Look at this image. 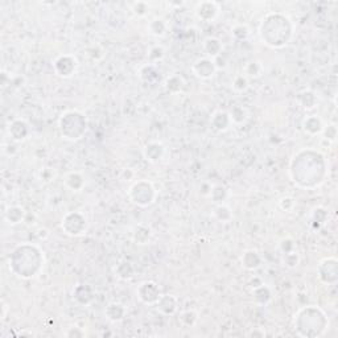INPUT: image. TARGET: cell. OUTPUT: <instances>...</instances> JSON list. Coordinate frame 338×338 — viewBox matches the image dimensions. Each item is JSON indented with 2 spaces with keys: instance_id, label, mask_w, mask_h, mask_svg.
<instances>
[{
  "instance_id": "1",
  "label": "cell",
  "mask_w": 338,
  "mask_h": 338,
  "mask_svg": "<svg viewBox=\"0 0 338 338\" xmlns=\"http://www.w3.org/2000/svg\"><path fill=\"white\" fill-rule=\"evenodd\" d=\"M280 32H293L292 21L282 14H268L260 23L259 36L263 44L271 48H283L291 40V36L283 35Z\"/></svg>"
},
{
  "instance_id": "2",
  "label": "cell",
  "mask_w": 338,
  "mask_h": 338,
  "mask_svg": "<svg viewBox=\"0 0 338 338\" xmlns=\"http://www.w3.org/2000/svg\"><path fill=\"white\" fill-rule=\"evenodd\" d=\"M59 129L65 139L78 140L82 138L87 128V122L84 114L80 111H66L59 118Z\"/></svg>"
},
{
  "instance_id": "3",
  "label": "cell",
  "mask_w": 338,
  "mask_h": 338,
  "mask_svg": "<svg viewBox=\"0 0 338 338\" xmlns=\"http://www.w3.org/2000/svg\"><path fill=\"white\" fill-rule=\"evenodd\" d=\"M128 197L131 202L140 208H147V206L152 205L156 199V189L154 185L151 184L147 180H139L138 182L129 188Z\"/></svg>"
},
{
  "instance_id": "4",
  "label": "cell",
  "mask_w": 338,
  "mask_h": 338,
  "mask_svg": "<svg viewBox=\"0 0 338 338\" xmlns=\"http://www.w3.org/2000/svg\"><path fill=\"white\" fill-rule=\"evenodd\" d=\"M136 296L142 303L147 304V305H156L159 299L161 297L160 288L156 283L152 280H147V282L140 283L138 290H136Z\"/></svg>"
},
{
  "instance_id": "5",
  "label": "cell",
  "mask_w": 338,
  "mask_h": 338,
  "mask_svg": "<svg viewBox=\"0 0 338 338\" xmlns=\"http://www.w3.org/2000/svg\"><path fill=\"white\" fill-rule=\"evenodd\" d=\"M86 218H85L84 214H81V213L77 212V218H76V223H73V220H72V217L70 214H66L65 218L62 220V223H61V227H62V230L65 231V234L70 235V237H80L82 234L86 231Z\"/></svg>"
},
{
  "instance_id": "6",
  "label": "cell",
  "mask_w": 338,
  "mask_h": 338,
  "mask_svg": "<svg viewBox=\"0 0 338 338\" xmlns=\"http://www.w3.org/2000/svg\"><path fill=\"white\" fill-rule=\"evenodd\" d=\"M216 72L217 66L216 63H214V59L209 58V57L198 58L192 65V73L197 78H201V80H209L216 74Z\"/></svg>"
},
{
  "instance_id": "7",
  "label": "cell",
  "mask_w": 338,
  "mask_h": 338,
  "mask_svg": "<svg viewBox=\"0 0 338 338\" xmlns=\"http://www.w3.org/2000/svg\"><path fill=\"white\" fill-rule=\"evenodd\" d=\"M78 66L77 59L74 58L73 56H69V54H65V56H59L58 58L54 61L53 63V67L56 70L57 76L63 78H69L72 77L76 72Z\"/></svg>"
},
{
  "instance_id": "8",
  "label": "cell",
  "mask_w": 338,
  "mask_h": 338,
  "mask_svg": "<svg viewBox=\"0 0 338 338\" xmlns=\"http://www.w3.org/2000/svg\"><path fill=\"white\" fill-rule=\"evenodd\" d=\"M221 7L217 2H201L195 6L194 14L199 20L213 21L220 14Z\"/></svg>"
},
{
  "instance_id": "9",
  "label": "cell",
  "mask_w": 338,
  "mask_h": 338,
  "mask_svg": "<svg viewBox=\"0 0 338 338\" xmlns=\"http://www.w3.org/2000/svg\"><path fill=\"white\" fill-rule=\"evenodd\" d=\"M178 299L174 295H161L159 301L156 303V309L161 314L165 316H172L178 310Z\"/></svg>"
},
{
  "instance_id": "10",
  "label": "cell",
  "mask_w": 338,
  "mask_h": 338,
  "mask_svg": "<svg viewBox=\"0 0 338 338\" xmlns=\"http://www.w3.org/2000/svg\"><path fill=\"white\" fill-rule=\"evenodd\" d=\"M165 154V147L159 142H151L143 148V156L152 164L159 163Z\"/></svg>"
},
{
  "instance_id": "11",
  "label": "cell",
  "mask_w": 338,
  "mask_h": 338,
  "mask_svg": "<svg viewBox=\"0 0 338 338\" xmlns=\"http://www.w3.org/2000/svg\"><path fill=\"white\" fill-rule=\"evenodd\" d=\"M210 123H212V127L218 132H225L227 129L233 126V122H231L230 115L227 111H216L213 114L212 119H210Z\"/></svg>"
},
{
  "instance_id": "12",
  "label": "cell",
  "mask_w": 338,
  "mask_h": 338,
  "mask_svg": "<svg viewBox=\"0 0 338 338\" xmlns=\"http://www.w3.org/2000/svg\"><path fill=\"white\" fill-rule=\"evenodd\" d=\"M8 132H10L11 139L14 140V142H21V140L27 139V136H28V124L24 120H21V119H16L8 127Z\"/></svg>"
},
{
  "instance_id": "13",
  "label": "cell",
  "mask_w": 338,
  "mask_h": 338,
  "mask_svg": "<svg viewBox=\"0 0 338 338\" xmlns=\"http://www.w3.org/2000/svg\"><path fill=\"white\" fill-rule=\"evenodd\" d=\"M152 229H151L148 225H144V223H139L138 226H135L132 231V241L135 242V244H139V246H144V244H148L152 239Z\"/></svg>"
},
{
  "instance_id": "14",
  "label": "cell",
  "mask_w": 338,
  "mask_h": 338,
  "mask_svg": "<svg viewBox=\"0 0 338 338\" xmlns=\"http://www.w3.org/2000/svg\"><path fill=\"white\" fill-rule=\"evenodd\" d=\"M324 122L318 115H310L303 120L304 131L309 135H320L324 131Z\"/></svg>"
},
{
  "instance_id": "15",
  "label": "cell",
  "mask_w": 338,
  "mask_h": 338,
  "mask_svg": "<svg viewBox=\"0 0 338 338\" xmlns=\"http://www.w3.org/2000/svg\"><path fill=\"white\" fill-rule=\"evenodd\" d=\"M261 256L259 255L258 251L255 250H246L241 256V263L244 268L248 271H254L258 269L261 265Z\"/></svg>"
},
{
  "instance_id": "16",
  "label": "cell",
  "mask_w": 338,
  "mask_h": 338,
  "mask_svg": "<svg viewBox=\"0 0 338 338\" xmlns=\"http://www.w3.org/2000/svg\"><path fill=\"white\" fill-rule=\"evenodd\" d=\"M105 313L107 320H110L111 322H119V321H122L123 318L126 317L127 309L123 304L111 303L107 305Z\"/></svg>"
},
{
  "instance_id": "17",
  "label": "cell",
  "mask_w": 338,
  "mask_h": 338,
  "mask_svg": "<svg viewBox=\"0 0 338 338\" xmlns=\"http://www.w3.org/2000/svg\"><path fill=\"white\" fill-rule=\"evenodd\" d=\"M204 50L208 54L209 58H216V57L221 56L223 50V44L221 42L220 39L217 37H208L204 41Z\"/></svg>"
},
{
  "instance_id": "18",
  "label": "cell",
  "mask_w": 338,
  "mask_h": 338,
  "mask_svg": "<svg viewBox=\"0 0 338 338\" xmlns=\"http://www.w3.org/2000/svg\"><path fill=\"white\" fill-rule=\"evenodd\" d=\"M325 274H330V278L333 283L337 280V259L335 258H325L318 264V276H322Z\"/></svg>"
},
{
  "instance_id": "19",
  "label": "cell",
  "mask_w": 338,
  "mask_h": 338,
  "mask_svg": "<svg viewBox=\"0 0 338 338\" xmlns=\"http://www.w3.org/2000/svg\"><path fill=\"white\" fill-rule=\"evenodd\" d=\"M25 217V210L19 205L10 206L6 212H4V218L10 225H19L23 222Z\"/></svg>"
},
{
  "instance_id": "20",
  "label": "cell",
  "mask_w": 338,
  "mask_h": 338,
  "mask_svg": "<svg viewBox=\"0 0 338 338\" xmlns=\"http://www.w3.org/2000/svg\"><path fill=\"white\" fill-rule=\"evenodd\" d=\"M115 275L120 280H131L135 276V268L131 261L120 260L115 267Z\"/></svg>"
},
{
  "instance_id": "21",
  "label": "cell",
  "mask_w": 338,
  "mask_h": 338,
  "mask_svg": "<svg viewBox=\"0 0 338 338\" xmlns=\"http://www.w3.org/2000/svg\"><path fill=\"white\" fill-rule=\"evenodd\" d=\"M65 185L72 192H81L85 186V178L80 172H70L65 177Z\"/></svg>"
},
{
  "instance_id": "22",
  "label": "cell",
  "mask_w": 338,
  "mask_h": 338,
  "mask_svg": "<svg viewBox=\"0 0 338 338\" xmlns=\"http://www.w3.org/2000/svg\"><path fill=\"white\" fill-rule=\"evenodd\" d=\"M252 297H254V301L256 304H259V305H265L272 299V292L269 290V287H267L263 283L261 286L256 287V288H252Z\"/></svg>"
},
{
  "instance_id": "23",
  "label": "cell",
  "mask_w": 338,
  "mask_h": 338,
  "mask_svg": "<svg viewBox=\"0 0 338 338\" xmlns=\"http://www.w3.org/2000/svg\"><path fill=\"white\" fill-rule=\"evenodd\" d=\"M297 101L305 110H313L317 106V97L313 91L304 90L297 94Z\"/></svg>"
},
{
  "instance_id": "24",
  "label": "cell",
  "mask_w": 338,
  "mask_h": 338,
  "mask_svg": "<svg viewBox=\"0 0 338 338\" xmlns=\"http://www.w3.org/2000/svg\"><path fill=\"white\" fill-rule=\"evenodd\" d=\"M147 29H148V33L155 37H163L168 31V24L164 19H154L150 21Z\"/></svg>"
},
{
  "instance_id": "25",
  "label": "cell",
  "mask_w": 338,
  "mask_h": 338,
  "mask_svg": "<svg viewBox=\"0 0 338 338\" xmlns=\"http://www.w3.org/2000/svg\"><path fill=\"white\" fill-rule=\"evenodd\" d=\"M185 81L181 76H178V74H172L169 77L167 78L165 81V87H167V90L171 93V94H178V93H181L182 89H184Z\"/></svg>"
},
{
  "instance_id": "26",
  "label": "cell",
  "mask_w": 338,
  "mask_h": 338,
  "mask_svg": "<svg viewBox=\"0 0 338 338\" xmlns=\"http://www.w3.org/2000/svg\"><path fill=\"white\" fill-rule=\"evenodd\" d=\"M264 73V67L260 61H250L244 66V74L247 78H259Z\"/></svg>"
},
{
  "instance_id": "27",
  "label": "cell",
  "mask_w": 338,
  "mask_h": 338,
  "mask_svg": "<svg viewBox=\"0 0 338 338\" xmlns=\"http://www.w3.org/2000/svg\"><path fill=\"white\" fill-rule=\"evenodd\" d=\"M213 216L216 220H218L220 222L227 223L233 220V212L227 205L225 204H221V205H217L214 208V212H213Z\"/></svg>"
},
{
  "instance_id": "28",
  "label": "cell",
  "mask_w": 338,
  "mask_h": 338,
  "mask_svg": "<svg viewBox=\"0 0 338 338\" xmlns=\"http://www.w3.org/2000/svg\"><path fill=\"white\" fill-rule=\"evenodd\" d=\"M209 197L216 205H221V204L226 201L227 189L225 186H222V185H213Z\"/></svg>"
},
{
  "instance_id": "29",
  "label": "cell",
  "mask_w": 338,
  "mask_h": 338,
  "mask_svg": "<svg viewBox=\"0 0 338 338\" xmlns=\"http://www.w3.org/2000/svg\"><path fill=\"white\" fill-rule=\"evenodd\" d=\"M229 115H230L233 124H242L247 119V111L242 106H234L229 111Z\"/></svg>"
},
{
  "instance_id": "30",
  "label": "cell",
  "mask_w": 338,
  "mask_h": 338,
  "mask_svg": "<svg viewBox=\"0 0 338 338\" xmlns=\"http://www.w3.org/2000/svg\"><path fill=\"white\" fill-rule=\"evenodd\" d=\"M180 322H181L184 326L186 328H190V326H194L197 320H198V314L195 313L194 310H185L180 313V317H178Z\"/></svg>"
},
{
  "instance_id": "31",
  "label": "cell",
  "mask_w": 338,
  "mask_h": 338,
  "mask_svg": "<svg viewBox=\"0 0 338 338\" xmlns=\"http://www.w3.org/2000/svg\"><path fill=\"white\" fill-rule=\"evenodd\" d=\"M231 35H233L234 39L242 41V40H246L250 36V28H248L247 24L234 25L231 28Z\"/></svg>"
},
{
  "instance_id": "32",
  "label": "cell",
  "mask_w": 338,
  "mask_h": 338,
  "mask_svg": "<svg viewBox=\"0 0 338 338\" xmlns=\"http://www.w3.org/2000/svg\"><path fill=\"white\" fill-rule=\"evenodd\" d=\"M282 263L287 268H296L300 263V255L297 251L288 252V254H283Z\"/></svg>"
},
{
  "instance_id": "33",
  "label": "cell",
  "mask_w": 338,
  "mask_h": 338,
  "mask_svg": "<svg viewBox=\"0 0 338 338\" xmlns=\"http://www.w3.org/2000/svg\"><path fill=\"white\" fill-rule=\"evenodd\" d=\"M233 90L237 93H243L248 89V78L243 74H239L233 80Z\"/></svg>"
},
{
  "instance_id": "34",
  "label": "cell",
  "mask_w": 338,
  "mask_h": 338,
  "mask_svg": "<svg viewBox=\"0 0 338 338\" xmlns=\"http://www.w3.org/2000/svg\"><path fill=\"white\" fill-rule=\"evenodd\" d=\"M326 218H328V212L324 208H314L312 212V222L317 223V227L322 226Z\"/></svg>"
},
{
  "instance_id": "35",
  "label": "cell",
  "mask_w": 338,
  "mask_h": 338,
  "mask_svg": "<svg viewBox=\"0 0 338 338\" xmlns=\"http://www.w3.org/2000/svg\"><path fill=\"white\" fill-rule=\"evenodd\" d=\"M279 208L283 212H293V209L296 208V199L293 198V197H290V195L288 197H283L279 201Z\"/></svg>"
},
{
  "instance_id": "36",
  "label": "cell",
  "mask_w": 338,
  "mask_h": 338,
  "mask_svg": "<svg viewBox=\"0 0 338 338\" xmlns=\"http://www.w3.org/2000/svg\"><path fill=\"white\" fill-rule=\"evenodd\" d=\"M279 247L283 254L296 251V243H295L292 238H284V239H282L279 243Z\"/></svg>"
},
{
  "instance_id": "37",
  "label": "cell",
  "mask_w": 338,
  "mask_h": 338,
  "mask_svg": "<svg viewBox=\"0 0 338 338\" xmlns=\"http://www.w3.org/2000/svg\"><path fill=\"white\" fill-rule=\"evenodd\" d=\"M132 11L133 14L138 15V16H146L150 11V6L146 2H136L132 4Z\"/></svg>"
},
{
  "instance_id": "38",
  "label": "cell",
  "mask_w": 338,
  "mask_h": 338,
  "mask_svg": "<svg viewBox=\"0 0 338 338\" xmlns=\"http://www.w3.org/2000/svg\"><path fill=\"white\" fill-rule=\"evenodd\" d=\"M164 56H165V50L161 48V46H154V48L151 49L150 54H148L151 61H154V62H156V61L161 59Z\"/></svg>"
},
{
  "instance_id": "39",
  "label": "cell",
  "mask_w": 338,
  "mask_h": 338,
  "mask_svg": "<svg viewBox=\"0 0 338 338\" xmlns=\"http://www.w3.org/2000/svg\"><path fill=\"white\" fill-rule=\"evenodd\" d=\"M326 139H329L330 142H334L335 138H337V127L334 124H328V126L324 127V131H322Z\"/></svg>"
},
{
  "instance_id": "40",
  "label": "cell",
  "mask_w": 338,
  "mask_h": 338,
  "mask_svg": "<svg viewBox=\"0 0 338 338\" xmlns=\"http://www.w3.org/2000/svg\"><path fill=\"white\" fill-rule=\"evenodd\" d=\"M52 171V168H45V169H42L41 172V178L42 180H45V181H52L53 177H54V173H50Z\"/></svg>"
},
{
  "instance_id": "41",
  "label": "cell",
  "mask_w": 338,
  "mask_h": 338,
  "mask_svg": "<svg viewBox=\"0 0 338 338\" xmlns=\"http://www.w3.org/2000/svg\"><path fill=\"white\" fill-rule=\"evenodd\" d=\"M66 337H84L85 333L84 331H81L80 328H76V326H73V328H70V330L67 331Z\"/></svg>"
},
{
  "instance_id": "42",
  "label": "cell",
  "mask_w": 338,
  "mask_h": 338,
  "mask_svg": "<svg viewBox=\"0 0 338 338\" xmlns=\"http://www.w3.org/2000/svg\"><path fill=\"white\" fill-rule=\"evenodd\" d=\"M248 335H250V337H264L265 333L263 330L260 331L259 329H255V330L250 331V333H248Z\"/></svg>"
},
{
  "instance_id": "43",
  "label": "cell",
  "mask_w": 338,
  "mask_h": 338,
  "mask_svg": "<svg viewBox=\"0 0 338 338\" xmlns=\"http://www.w3.org/2000/svg\"><path fill=\"white\" fill-rule=\"evenodd\" d=\"M6 317H7V304L3 303V314H2V318L6 320Z\"/></svg>"
}]
</instances>
